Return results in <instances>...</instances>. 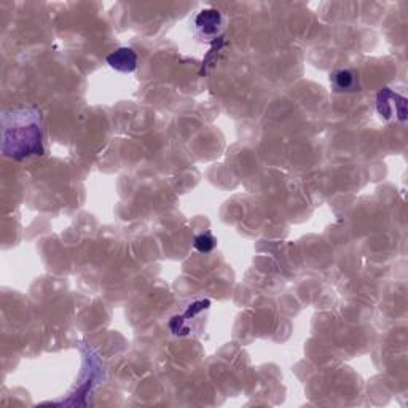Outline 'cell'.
<instances>
[{"instance_id":"obj_1","label":"cell","mask_w":408,"mask_h":408,"mask_svg":"<svg viewBox=\"0 0 408 408\" xmlns=\"http://www.w3.org/2000/svg\"><path fill=\"white\" fill-rule=\"evenodd\" d=\"M29 109H15L11 115L5 114L4 118L11 121L13 125L4 123V152L13 158H24L29 155H40L42 147V131H40V114L31 116L28 125L24 126V120L28 118Z\"/></svg>"},{"instance_id":"obj_5","label":"cell","mask_w":408,"mask_h":408,"mask_svg":"<svg viewBox=\"0 0 408 408\" xmlns=\"http://www.w3.org/2000/svg\"><path fill=\"white\" fill-rule=\"evenodd\" d=\"M193 246H195V249L202 252V254H209V252L217 248V239L214 238L211 233H202V235H198L193 239Z\"/></svg>"},{"instance_id":"obj_3","label":"cell","mask_w":408,"mask_h":408,"mask_svg":"<svg viewBox=\"0 0 408 408\" xmlns=\"http://www.w3.org/2000/svg\"><path fill=\"white\" fill-rule=\"evenodd\" d=\"M106 61L110 67L123 74H131L138 69V55H136L133 48L128 47L112 51V53L106 57Z\"/></svg>"},{"instance_id":"obj_2","label":"cell","mask_w":408,"mask_h":408,"mask_svg":"<svg viewBox=\"0 0 408 408\" xmlns=\"http://www.w3.org/2000/svg\"><path fill=\"white\" fill-rule=\"evenodd\" d=\"M225 18L217 9H206L199 11L195 18V28L198 34L206 38H216L222 32Z\"/></svg>"},{"instance_id":"obj_4","label":"cell","mask_w":408,"mask_h":408,"mask_svg":"<svg viewBox=\"0 0 408 408\" xmlns=\"http://www.w3.org/2000/svg\"><path fill=\"white\" fill-rule=\"evenodd\" d=\"M330 83H332L336 93H358L360 88L359 77L351 69L336 70V72L330 77Z\"/></svg>"}]
</instances>
